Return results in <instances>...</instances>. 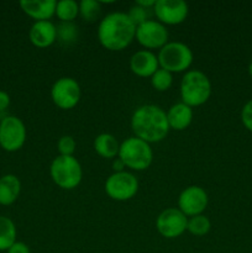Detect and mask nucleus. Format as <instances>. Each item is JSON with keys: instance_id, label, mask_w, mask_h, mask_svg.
Masks as SVG:
<instances>
[{"instance_id": "23", "label": "nucleus", "mask_w": 252, "mask_h": 253, "mask_svg": "<svg viewBox=\"0 0 252 253\" xmlns=\"http://www.w3.org/2000/svg\"><path fill=\"white\" fill-rule=\"evenodd\" d=\"M101 12V2L96 0H82L79 4V14L85 21L93 22Z\"/></svg>"}, {"instance_id": "1", "label": "nucleus", "mask_w": 252, "mask_h": 253, "mask_svg": "<svg viewBox=\"0 0 252 253\" xmlns=\"http://www.w3.org/2000/svg\"><path fill=\"white\" fill-rule=\"evenodd\" d=\"M131 128L136 137L145 142H160L169 132L167 114L163 109L153 104L140 106L131 118Z\"/></svg>"}, {"instance_id": "18", "label": "nucleus", "mask_w": 252, "mask_h": 253, "mask_svg": "<svg viewBox=\"0 0 252 253\" xmlns=\"http://www.w3.org/2000/svg\"><path fill=\"white\" fill-rule=\"evenodd\" d=\"M21 183L14 174H5L0 178V204L11 205L19 198Z\"/></svg>"}, {"instance_id": "10", "label": "nucleus", "mask_w": 252, "mask_h": 253, "mask_svg": "<svg viewBox=\"0 0 252 253\" xmlns=\"http://www.w3.org/2000/svg\"><path fill=\"white\" fill-rule=\"evenodd\" d=\"M138 43L145 48H162L168 43V31L163 24L155 20H147L136 27V36Z\"/></svg>"}, {"instance_id": "2", "label": "nucleus", "mask_w": 252, "mask_h": 253, "mask_svg": "<svg viewBox=\"0 0 252 253\" xmlns=\"http://www.w3.org/2000/svg\"><path fill=\"white\" fill-rule=\"evenodd\" d=\"M136 26L126 12H111L98 26V40L109 51H121L135 40Z\"/></svg>"}, {"instance_id": "30", "label": "nucleus", "mask_w": 252, "mask_h": 253, "mask_svg": "<svg viewBox=\"0 0 252 253\" xmlns=\"http://www.w3.org/2000/svg\"><path fill=\"white\" fill-rule=\"evenodd\" d=\"M10 105V95L6 91L0 90V113L6 110Z\"/></svg>"}, {"instance_id": "31", "label": "nucleus", "mask_w": 252, "mask_h": 253, "mask_svg": "<svg viewBox=\"0 0 252 253\" xmlns=\"http://www.w3.org/2000/svg\"><path fill=\"white\" fill-rule=\"evenodd\" d=\"M156 1H157V0H137V1H136L135 4L138 5V6L143 7V9L147 10V7L155 6Z\"/></svg>"}, {"instance_id": "17", "label": "nucleus", "mask_w": 252, "mask_h": 253, "mask_svg": "<svg viewBox=\"0 0 252 253\" xmlns=\"http://www.w3.org/2000/svg\"><path fill=\"white\" fill-rule=\"evenodd\" d=\"M167 120L169 128L182 131L192 124L193 109L184 103H177L169 108L167 113Z\"/></svg>"}, {"instance_id": "6", "label": "nucleus", "mask_w": 252, "mask_h": 253, "mask_svg": "<svg viewBox=\"0 0 252 253\" xmlns=\"http://www.w3.org/2000/svg\"><path fill=\"white\" fill-rule=\"evenodd\" d=\"M161 68L170 73H180L193 63V52L182 42H168L160 49L157 56Z\"/></svg>"}, {"instance_id": "19", "label": "nucleus", "mask_w": 252, "mask_h": 253, "mask_svg": "<svg viewBox=\"0 0 252 253\" xmlns=\"http://www.w3.org/2000/svg\"><path fill=\"white\" fill-rule=\"evenodd\" d=\"M94 150L104 158H114L119 155L120 143L111 133H100L94 140Z\"/></svg>"}, {"instance_id": "7", "label": "nucleus", "mask_w": 252, "mask_h": 253, "mask_svg": "<svg viewBox=\"0 0 252 253\" xmlns=\"http://www.w3.org/2000/svg\"><path fill=\"white\" fill-rule=\"evenodd\" d=\"M26 141V127L17 116H6L0 121V146L7 152L19 151Z\"/></svg>"}, {"instance_id": "20", "label": "nucleus", "mask_w": 252, "mask_h": 253, "mask_svg": "<svg viewBox=\"0 0 252 253\" xmlns=\"http://www.w3.org/2000/svg\"><path fill=\"white\" fill-rule=\"evenodd\" d=\"M16 242V227L11 219L0 215V251H7Z\"/></svg>"}, {"instance_id": "15", "label": "nucleus", "mask_w": 252, "mask_h": 253, "mask_svg": "<svg viewBox=\"0 0 252 253\" xmlns=\"http://www.w3.org/2000/svg\"><path fill=\"white\" fill-rule=\"evenodd\" d=\"M57 1L54 0H22L20 1L22 11L36 21H49L56 14Z\"/></svg>"}, {"instance_id": "28", "label": "nucleus", "mask_w": 252, "mask_h": 253, "mask_svg": "<svg viewBox=\"0 0 252 253\" xmlns=\"http://www.w3.org/2000/svg\"><path fill=\"white\" fill-rule=\"evenodd\" d=\"M241 120L245 127L252 132V99L247 101L241 111Z\"/></svg>"}, {"instance_id": "11", "label": "nucleus", "mask_w": 252, "mask_h": 253, "mask_svg": "<svg viewBox=\"0 0 252 253\" xmlns=\"http://www.w3.org/2000/svg\"><path fill=\"white\" fill-rule=\"evenodd\" d=\"M188 217L175 208L166 209L158 215L156 227L158 232L166 239H175L183 235L187 230Z\"/></svg>"}, {"instance_id": "3", "label": "nucleus", "mask_w": 252, "mask_h": 253, "mask_svg": "<svg viewBox=\"0 0 252 253\" xmlns=\"http://www.w3.org/2000/svg\"><path fill=\"white\" fill-rule=\"evenodd\" d=\"M211 94V83L203 72L188 71L180 82V98L185 105L194 108L207 103Z\"/></svg>"}, {"instance_id": "24", "label": "nucleus", "mask_w": 252, "mask_h": 253, "mask_svg": "<svg viewBox=\"0 0 252 253\" xmlns=\"http://www.w3.org/2000/svg\"><path fill=\"white\" fill-rule=\"evenodd\" d=\"M173 76L170 72L160 68L151 77V84L158 91H166L172 86Z\"/></svg>"}, {"instance_id": "29", "label": "nucleus", "mask_w": 252, "mask_h": 253, "mask_svg": "<svg viewBox=\"0 0 252 253\" xmlns=\"http://www.w3.org/2000/svg\"><path fill=\"white\" fill-rule=\"evenodd\" d=\"M6 252L7 253H31L30 252L29 246H27L26 244H24V242H20V241L15 242V244L12 245Z\"/></svg>"}, {"instance_id": "25", "label": "nucleus", "mask_w": 252, "mask_h": 253, "mask_svg": "<svg viewBox=\"0 0 252 253\" xmlns=\"http://www.w3.org/2000/svg\"><path fill=\"white\" fill-rule=\"evenodd\" d=\"M57 39L63 43H73L78 39V27L73 22H61L57 26Z\"/></svg>"}, {"instance_id": "13", "label": "nucleus", "mask_w": 252, "mask_h": 253, "mask_svg": "<svg viewBox=\"0 0 252 253\" xmlns=\"http://www.w3.org/2000/svg\"><path fill=\"white\" fill-rule=\"evenodd\" d=\"M155 14L161 24H182L188 16V4L183 0H157L153 6Z\"/></svg>"}, {"instance_id": "33", "label": "nucleus", "mask_w": 252, "mask_h": 253, "mask_svg": "<svg viewBox=\"0 0 252 253\" xmlns=\"http://www.w3.org/2000/svg\"><path fill=\"white\" fill-rule=\"evenodd\" d=\"M249 73H250V76H251V78H252V59H251V62H250V66H249Z\"/></svg>"}, {"instance_id": "14", "label": "nucleus", "mask_w": 252, "mask_h": 253, "mask_svg": "<svg viewBox=\"0 0 252 253\" xmlns=\"http://www.w3.org/2000/svg\"><path fill=\"white\" fill-rule=\"evenodd\" d=\"M130 68L133 74L138 77H152L157 69H160L158 58L153 52L148 49H141L132 54L130 58Z\"/></svg>"}, {"instance_id": "8", "label": "nucleus", "mask_w": 252, "mask_h": 253, "mask_svg": "<svg viewBox=\"0 0 252 253\" xmlns=\"http://www.w3.org/2000/svg\"><path fill=\"white\" fill-rule=\"evenodd\" d=\"M138 190V180L132 173H113L105 182V192L111 199L125 202L136 195Z\"/></svg>"}, {"instance_id": "4", "label": "nucleus", "mask_w": 252, "mask_h": 253, "mask_svg": "<svg viewBox=\"0 0 252 253\" xmlns=\"http://www.w3.org/2000/svg\"><path fill=\"white\" fill-rule=\"evenodd\" d=\"M118 156L125 167L132 170H145L152 163L153 152L150 143L132 136L121 143Z\"/></svg>"}, {"instance_id": "26", "label": "nucleus", "mask_w": 252, "mask_h": 253, "mask_svg": "<svg viewBox=\"0 0 252 253\" xmlns=\"http://www.w3.org/2000/svg\"><path fill=\"white\" fill-rule=\"evenodd\" d=\"M57 148H58L59 156H73L76 151V141L72 136H62L57 143Z\"/></svg>"}, {"instance_id": "27", "label": "nucleus", "mask_w": 252, "mask_h": 253, "mask_svg": "<svg viewBox=\"0 0 252 253\" xmlns=\"http://www.w3.org/2000/svg\"><path fill=\"white\" fill-rule=\"evenodd\" d=\"M127 16L130 17L131 21L135 24V26H140L141 24H143L145 21H147V11L143 7L138 6V5H133L130 7L127 12Z\"/></svg>"}, {"instance_id": "21", "label": "nucleus", "mask_w": 252, "mask_h": 253, "mask_svg": "<svg viewBox=\"0 0 252 253\" xmlns=\"http://www.w3.org/2000/svg\"><path fill=\"white\" fill-rule=\"evenodd\" d=\"M54 15L62 22H72L79 15V4L74 0H61L57 2Z\"/></svg>"}, {"instance_id": "5", "label": "nucleus", "mask_w": 252, "mask_h": 253, "mask_svg": "<svg viewBox=\"0 0 252 253\" xmlns=\"http://www.w3.org/2000/svg\"><path fill=\"white\" fill-rule=\"evenodd\" d=\"M51 178L59 188L71 190L79 185L82 180L81 163L73 156H57L49 167Z\"/></svg>"}, {"instance_id": "32", "label": "nucleus", "mask_w": 252, "mask_h": 253, "mask_svg": "<svg viewBox=\"0 0 252 253\" xmlns=\"http://www.w3.org/2000/svg\"><path fill=\"white\" fill-rule=\"evenodd\" d=\"M113 167H114V170H115V173L124 172L125 165H124V162L120 160V158H116V160L114 161V163H113Z\"/></svg>"}, {"instance_id": "9", "label": "nucleus", "mask_w": 252, "mask_h": 253, "mask_svg": "<svg viewBox=\"0 0 252 253\" xmlns=\"http://www.w3.org/2000/svg\"><path fill=\"white\" fill-rule=\"evenodd\" d=\"M51 98L54 105L63 110L73 109L81 100V86L78 82L69 77H63L54 82L51 89Z\"/></svg>"}, {"instance_id": "16", "label": "nucleus", "mask_w": 252, "mask_h": 253, "mask_svg": "<svg viewBox=\"0 0 252 253\" xmlns=\"http://www.w3.org/2000/svg\"><path fill=\"white\" fill-rule=\"evenodd\" d=\"M30 41L39 48H46L57 40V27L51 21H35L29 32Z\"/></svg>"}, {"instance_id": "22", "label": "nucleus", "mask_w": 252, "mask_h": 253, "mask_svg": "<svg viewBox=\"0 0 252 253\" xmlns=\"http://www.w3.org/2000/svg\"><path fill=\"white\" fill-rule=\"evenodd\" d=\"M210 220L204 215H197L188 219L187 230L194 236H204L210 231Z\"/></svg>"}, {"instance_id": "12", "label": "nucleus", "mask_w": 252, "mask_h": 253, "mask_svg": "<svg viewBox=\"0 0 252 253\" xmlns=\"http://www.w3.org/2000/svg\"><path fill=\"white\" fill-rule=\"evenodd\" d=\"M208 194L203 188L190 185L180 193L178 198V208L185 216H197L208 207Z\"/></svg>"}]
</instances>
